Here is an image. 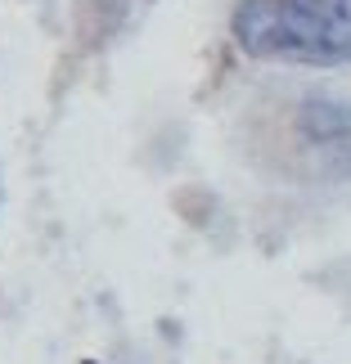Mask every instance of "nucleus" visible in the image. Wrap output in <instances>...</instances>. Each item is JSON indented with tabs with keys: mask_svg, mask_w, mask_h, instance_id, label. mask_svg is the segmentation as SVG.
<instances>
[{
	"mask_svg": "<svg viewBox=\"0 0 351 364\" xmlns=\"http://www.w3.org/2000/svg\"><path fill=\"white\" fill-rule=\"evenodd\" d=\"M234 41L252 59H288V63H351V36L311 14L302 0H239Z\"/></svg>",
	"mask_w": 351,
	"mask_h": 364,
	"instance_id": "nucleus-1",
	"label": "nucleus"
},
{
	"mask_svg": "<svg viewBox=\"0 0 351 364\" xmlns=\"http://www.w3.org/2000/svg\"><path fill=\"white\" fill-rule=\"evenodd\" d=\"M298 139L315 153V162L333 171H351V104L329 95H311L298 104Z\"/></svg>",
	"mask_w": 351,
	"mask_h": 364,
	"instance_id": "nucleus-2",
	"label": "nucleus"
},
{
	"mask_svg": "<svg viewBox=\"0 0 351 364\" xmlns=\"http://www.w3.org/2000/svg\"><path fill=\"white\" fill-rule=\"evenodd\" d=\"M311 14H320L325 23H333L338 32H347L351 36V0H302Z\"/></svg>",
	"mask_w": 351,
	"mask_h": 364,
	"instance_id": "nucleus-3",
	"label": "nucleus"
},
{
	"mask_svg": "<svg viewBox=\"0 0 351 364\" xmlns=\"http://www.w3.org/2000/svg\"><path fill=\"white\" fill-rule=\"evenodd\" d=\"M126 5H131V0H95V14L108 18V23H117L122 14H126Z\"/></svg>",
	"mask_w": 351,
	"mask_h": 364,
	"instance_id": "nucleus-4",
	"label": "nucleus"
}]
</instances>
